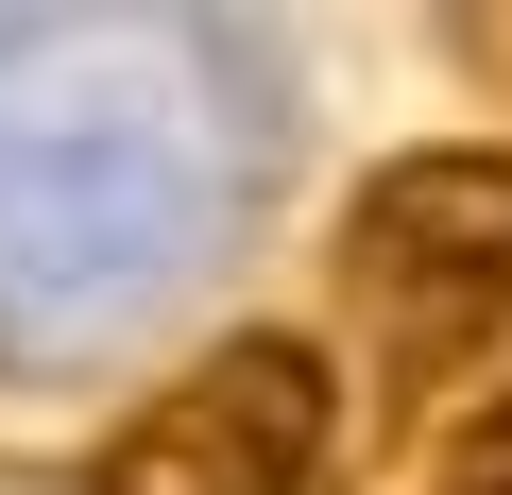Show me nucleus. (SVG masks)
<instances>
[{
	"instance_id": "obj_1",
	"label": "nucleus",
	"mask_w": 512,
	"mask_h": 495,
	"mask_svg": "<svg viewBox=\"0 0 512 495\" xmlns=\"http://www.w3.org/2000/svg\"><path fill=\"white\" fill-rule=\"evenodd\" d=\"M325 308L359 342V393H376V478L512 376V137H427V154H376L342 188V239H325Z\"/></svg>"
},
{
	"instance_id": "obj_2",
	"label": "nucleus",
	"mask_w": 512,
	"mask_h": 495,
	"mask_svg": "<svg viewBox=\"0 0 512 495\" xmlns=\"http://www.w3.org/2000/svg\"><path fill=\"white\" fill-rule=\"evenodd\" d=\"M86 495H325L342 478V359L308 325H222L188 376H154L86 461Z\"/></svg>"
},
{
	"instance_id": "obj_3",
	"label": "nucleus",
	"mask_w": 512,
	"mask_h": 495,
	"mask_svg": "<svg viewBox=\"0 0 512 495\" xmlns=\"http://www.w3.org/2000/svg\"><path fill=\"white\" fill-rule=\"evenodd\" d=\"M376 495H512V376H495V393H461V410H444Z\"/></svg>"
},
{
	"instance_id": "obj_4",
	"label": "nucleus",
	"mask_w": 512,
	"mask_h": 495,
	"mask_svg": "<svg viewBox=\"0 0 512 495\" xmlns=\"http://www.w3.org/2000/svg\"><path fill=\"white\" fill-rule=\"evenodd\" d=\"M444 69H461V86L512 120V0H461V18H444Z\"/></svg>"
},
{
	"instance_id": "obj_5",
	"label": "nucleus",
	"mask_w": 512,
	"mask_h": 495,
	"mask_svg": "<svg viewBox=\"0 0 512 495\" xmlns=\"http://www.w3.org/2000/svg\"><path fill=\"white\" fill-rule=\"evenodd\" d=\"M0 495H86V478L69 461H0Z\"/></svg>"
}]
</instances>
